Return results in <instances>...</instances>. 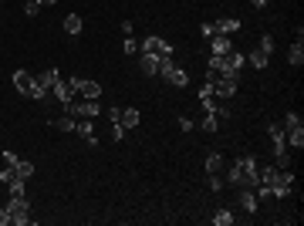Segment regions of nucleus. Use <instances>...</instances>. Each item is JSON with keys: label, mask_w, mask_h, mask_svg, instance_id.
<instances>
[{"label": "nucleus", "mask_w": 304, "mask_h": 226, "mask_svg": "<svg viewBox=\"0 0 304 226\" xmlns=\"http://www.w3.org/2000/svg\"><path fill=\"white\" fill-rule=\"evenodd\" d=\"M78 98H102V85L98 81H85V78H78Z\"/></svg>", "instance_id": "nucleus-13"}, {"label": "nucleus", "mask_w": 304, "mask_h": 226, "mask_svg": "<svg viewBox=\"0 0 304 226\" xmlns=\"http://www.w3.org/2000/svg\"><path fill=\"white\" fill-rule=\"evenodd\" d=\"M74 121H78V118H71V115H61V118L51 121V125H54L58 132H74Z\"/></svg>", "instance_id": "nucleus-23"}, {"label": "nucleus", "mask_w": 304, "mask_h": 226, "mask_svg": "<svg viewBox=\"0 0 304 226\" xmlns=\"http://www.w3.org/2000/svg\"><path fill=\"white\" fill-rule=\"evenodd\" d=\"M247 61H250V65L257 68V71H264V68H267V61H271V54H267L264 48H254V51L247 54Z\"/></svg>", "instance_id": "nucleus-17"}, {"label": "nucleus", "mask_w": 304, "mask_h": 226, "mask_svg": "<svg viewBox=\"0 0 304 226\" xmlns=\"http://www.w3.org/2000/svg\"><path fill=\"white\" fill-rule=\"evenodd\" d=\"M37 4H41V7H54L58 0H37Z\"/></svg>", "instance_id": "nucleus-36"}, {"label": "nucleus", "mask_w": 304, "mask_h": 226, "mask_svg": "<svg viewBox=\"0 0 304 226\" xmlns=\"http://www.w3.org/2000/svg\"><path fill=\"white\" fill-rule=\"evenodd\" d=\"M91 121H95V118H78V121H74V132H78V135H85V138L95 135V125H91Z\"/></svg>", "instance_id": "nucleus-20"}, {"label": "nucleus", "mask_w": 304, "mask_h": 226, "mask_svg": "<svg viewBox=\"0 0 304 226\" xmlns=\"http://www.w3.org/2000/svg\"><path fill=\"white\" fill-rule=\"evenodd\" d=\"M237 78L240 74H216L210 85H213V95L216 98H230V95H237Z\"/></svg>", "instance_id": "nucleus-7"}, {"label": "nucleus", "mask_w": 304, "mask_h": 226, "mask_svg": "<svg viewBox=\"0 0 304 226\" xmlns=\"http://www.w3.org/2000/svg\"><path fill=\"white\" fill-rule=\"evenodd\" d=\"M291 189H294V172H291V169H277V176L271 179V196L284 199Z\"/></svg>", "instance_id": "nucleus-5"}, {"label": "nucleus", "mask_w": 304, "mask_h": 226, "mask_svg": "<svg viewBox=\"0 0 304 226\" xmlns=\"http://www.w3.org/2000/svg\"><path fill=\"white\" fill-rule=\"evenodd\" d=\"M233 219H237V216H233L230 210H216V213H213V223H216V226H230Z\"/></svg>", "instance_id": "nucleus-24"}, {"label": "nucleus", "mask_w": 304, "mask_h": 226, "mask_svg": "<svg viewBox=\"0 0 304 226\" xmlns=\"http://www.w3.org/2000/svg\"><path fill=\"white\" fill-rule=\"evenodd\" d=\"M139 51H145V54H152V57H169V54H173V44L152 34V37L142 40V48H139Z\"/></svg>", "instance_id": "nucleus-8"}, {"label": "nucleus", "mask_w": 304, "mask_h": 226, "mask_svg": "<svg viewBox=\"0 0 304 226\" xmlns=\"http://www.w3.org/2000/svg\"><path fill=\"white\" fill-rule=\"evenodd\" d=\"M280 125H284L288 149H297V152H301V149H304V121H301V115H297V112H288Z\"/></svg>", "instance_id": "nucleus-3"}, {"label": "nucleus", "mask_w": 304, "mask_h": 226, "mask_svg": "<svg viewBox=\"0 0 304 226\" xmlns=\"http://www.w3.org/2000/svg\"><path fill=\"white\" fill-rule=\"evenodd\" d=\"M257 166H260V162L257 159H240V162H233L230 166V172H226V179H230L233 186H243V189H257L260 186V182H257Z\"/></svg>", "instance_id": "nucleus-1"}, {"label": "nucleus", "mask_w": 304, "mask_h": 226, "mask_svg": "<svg viewBox=\"0 0 304 226\" xmlns=\"http://www.w3.org/2000/svg\"><path fill=\"white\" fill-rule=\"evenodd\" d=\"M240 27H243V24L237 20V17H220V20L213 24V31H216V34H223V37H230V34H237Z\"/></svg>", "instance_id": "nucleus-11"}, {"label": "nucleus", "mask_w": 304, "mask_h": 226, "mask_svg": "<svg viewBox=\"0 0 304 226\" xmlns=\"http://www.w3.org/2000/svg\"><path fill=\"white\" fill-rule=\"evenodd\" d=\"M237 206H240V210L247 213V216H254V213H257V206H260V199H257V193H254V189H243V186H240Z\"/></svg>", "instance_id": "nucleus-9"}, {"label": "nucleus", "mask_w": 304, "mask_h": 226, "mask_svg": "<svg viewBox=\"0 0 304 226\" xmlns=\"http://www.w3.org/2000/svg\"><path fill=\"white\" fill-rule=\"evenodd\" d=\"M288 61H291L294 68H301V65H304V44H301V40H294V44H291V51H288Z\"/></svg>", "instance_id": "nucleus-18"}, {"label": "nucleus", "mask_w": 304, "mask_h": 226, "mask_svg": "<svg viewBox=\"0 0 304 226\" xmlns=\"http://www.w3.org/2000/svg\"><path fill=\"white\" fill-rule=\"evenodd\" d=\"M200 129H203V132H216V115L203 112V121H200Z\"/></svg>", "instance_id": "nucleus-25"}, {"label": "nucleus", "mask_w": 304, "mask_h": 226, "mask_svg": "<svg viewBox=\"0 0 304 226\" xmlns=\"http://www.w3.org/2000/svg\"><path fill=\"white\" fill-rule=\"evenodd\" d=\"M156 74H159L166 85H173V88H186V85H189V71H183V68L173 61V54L159 57V71H156Z\"/></svg>", "instance_id": "nucleus-2"}, {"label": "nucleus", "mask_w": 304, "mask_h": 226, "mask_svg": "<svg viewBox=\"0 0 304 226\" xmlns=\"http://www.w3.org/2000/svg\"><path fill=\"white\" fill-rule=\"evenodd\" d=\"M250 4H254L257 10H264V7H267V0H250Z\"/></svg>", "instance_id": "nucleus-35"}, {"label": "nucleus", "mask_w": 304, "mask_h": 226, "mask_svg": "<svg viewBox=\"0 0 304 226\" xmlns=\"http://www.w3.org/2000/svg\"><path fill=\"white\" fill-rule=\"evenodd\" d=\"M24 10H27V17H37L41 14V4H37V0H24Z\"/></svg>", "instance_id": "nucleus-26"}, {"label": "nucleus", "mask_w": 304, "mask_h": 226, "mask_svg": "<svg viewBox=\"0 0 304 226\" xmlns=\"http://www.w3.org/2000/svg\"><path fill=\"white\" fill-rule=\"evenodd\" d=\"M257 48H264L267 54H271V51H274V37H271V34H264V37H260V44H257Z\"/></svg>", "instance_id": "nucleus-27"}, {"label": "nucleus", "mask_w": 304, "mask_h": 226, "mask_svg": "<svg viewBox=\"0 0 304 226\" xmlns=\"http://www.w3.org/2000/svg\"><path fill=\"white\" fill-rule=\"evenodd\" d=\"M125 54H139V44L132 37H125Z\"/></svg>", "instance_id": "nucleus-28"}, {"label": "nucleus", "mask_w": 304, "mask_h": 226, "mask_svg": "<svg viewBox=\"0 0 304 226\" xmlns=\"http://www.w3.org/2000/svg\"><path fill=\"white\" fill-rule=\"evenodd\" d=\"M200 34H203V37H206V40H210V37H213V34H216V31H213V24H200Z\"/></svg>", "instance_id": "nucleus-30"}, {"label": "nucleus", "mask_w": 304, "mask_h": 226, "mask_svg": "<svg viewBox=\"0 0 304 226\" xmlns=\"http://www.w3.org/2000/svg\"><path fill=\"white\" fill-rule=\"evenodd\" d=\"M193 125H196L193 118H179V129H183V132H193Z\"/></svg>", "instance_id": "nucleus-32"}, {"label": "nucleus", "mask_w": 304, "mask_h": 226, "mask_svg": "<svg viewBox=\"0 0 304 226\" xmlns=\"http://www.w3.org/2000/svg\"><path fill=\"white\" fill-rule=\"evenodd\" d=\"M31 85H34V74H27V71H14V88L21 91V95H31Z\"/></svg>", "instance_id": "nucleus-16"}, {"label": "nucleus", "mask_w": 304, "mask_h": 226, "mask_svg": "<svg viewBox=\"0 0 304 226\" xmlns=\"http://www.w3.org/2000/svg\"><path fill=\"white\" fill-rule=\"evenodd\" d=\"M220 169H223V155H220V152H210L206 155V172H210V176H216Z\"/></svg>", "instance_id": "nucleus-19"}, {"label": "nucleus", "mask_w": 304, "mask_h": 226, "mask_svg": "<svg viewBox=\"0 0 304 226\" xmlns=\"http://www.w3.org/2000/svg\"><path fill=\"white\" fill-rule=\"evenodd\" d=\"M122 125V129H139V121H142V112H139V108H119V118H115Z\"/></svg>", "instance_id": "nucleus-10"}, {"label": "nucleus", "mask_w": 304, "mask_h": 226, "mask_svg": "<svg viewBox=\"0 0 304 226\" xmlns=\"http://www.w3.org/2000/svg\"><path fill=\"white\" fill-rule=\"evenodd\" d=\"M14 169H17V176H21V179H31V176H34V162L17 159V162H14Z\"/></svg>", "instance_id": "nucleus-22"}, {"label": "nucleus", "mask_w": 304, "mask_h": 226, "mask_svg": "<svg viewBox=\"0 0 304 226\" xmlns=\"http://www.w3.org/2000/svg\"><path fill=\"white\" fill-rule=\"evenodd\" d=\"M34 81H37L44 91H54V85L61 81V74H58V68H48V71H41V74H34Z\"/></svg>", "instance_id": "nucleus-12"}, {"label": "nucleus", "mask_w": 304, "mask_h": 226, "mask_svg": "<svg viewBox=\"0 0 304 226\" xmlns=\"http://www.w3.org/2000/svg\"><path fill=\"white\" fill-rule=\"evenodd\" d=\"M7 213H10V223L27 226V223H31V202H27V196H10Z\"/></svg>", "instance_id": "nucleus-4"}, {"label": "nucleus", "mask_w": 304, "mask_h": 226, "mask_svg": "<svg viewBox=\"0 0 304 226\" xmlns=\"http://www.w3.org/2000/svg\"><path fill=\"white\" fill-rule=\"evenodd\" d=\"M139 71H142V74H156V71H159V57L139 51Z\"/></svg>", "instance_id": "nucleus-15"}, {"label": "nucleus", "mask_w": 304, "mask_h": 226, "mask_svg": "<svg viewBox=\"0 0 304 226\" xmlns=\"http://www.w3.org/2000/svg\"><path fill=\"white\" fill-rule=\"evenodd\" d=\"M112 138H125V129H122L119 121H112Z\"/></svg>", "instance_id": "nucleus-29"}, {"label": "nucleus", "mask_w": 304, "mask_h": 226, "mask_svg": "<svg viewBox=\"0 0 304 226\" xmlns=\"http://www.w3.org/2000/svg\"><path fill=\"white\" fill-rule=\"evenodd\" d=\"M64 31L71 34V37H74V34H81V17L78 14H68V17H64Z\"/></svg>", "instance_id": "nucleus-21"}, {"label": "nucleus", "mask_w": 304, "mask_h": 226, "mask_svg": "<svg viewBox=\"0 0 304 226\" xmlns=\"http://www.w3.org/2000/svg\"><path fill=\"white\" fill-rule=\"evenodd\" d=\"M10 223V213H7V206H4V210H0V226H7Z\"/></svg>", "instance_id": "nucleus-34"}, {"label": "nucleus", "mask_w": 304, "mask_h": 226, "mask_svg": "<svg viewBox=\"0 0 304 226\" xmlns=\"http://www.w3.org/2000/svg\"><path fill=\"white\" fill-rule=\"evenodd\" d=\"M0 159H4V166H14V162H17V155H14V152H4Z\"/></svg>", "instance_id": "nucleus-33"}, {"label": "nucleus", "mask_w": 304, "mask_h": 226, "mask_svg": "<svg viewBox=\"0 0 304 226\" xmlns=\"http://www.w3.org/2000/svg\"><path fill=\"white\" fill-rule=\"evenodd\" d=\"M132 31H136V24H132V20H122V34H125V37H132Z\"/></svg>", "instance_id": "nucleus-31"}, {"label": "nucleus", "mask_w": 304, "mask_h": 226, "mask_svg": "<svg viewBox=\"0 0 304 226\" xmlns=\"http://www.w3.org/2000/svg\"><path fill=\"white\" fill-rule=\"evenodd\" d=\"M226 51H233V40L230 37H223V34H213V37H210V54H226Z\"/></svg>", "instance_id": "nucleus-14"}, {"label": "nucleus", "mask_w": 304, "mask_h": 226, "mask_svg": "<svg viewBox=\"0 0 304 226\" xmlns=\"http://www.w3.org/2000/svg\"><path fill=\"white\" fill-rule=\"evenodd\" d=\"M51 95L58 98V105H71L74 98H78V78H68V81H58L54 85V91H51Z\"/></svg>", "instance_id": "nucleus-6"}]
</instances>
